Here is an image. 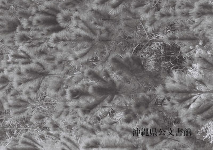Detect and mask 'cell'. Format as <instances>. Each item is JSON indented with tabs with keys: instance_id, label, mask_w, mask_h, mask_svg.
<instances>
[{
	"instance_id": "obj_1",
	"label": "cell",
	"mask_w": 213,
	"mask_h": 150,
	"mask_svg": "<svg viewBox=\"0 0 213 150\" xmlns=\"http://www.w3.org/2000/svg\"><path fill=\"white\" fill-rule=\"evenodd\" d=\"M191 8L163 7L157 11H151L148 14L146 26L149 31H155L168 24L189 20Z\"/></svg>"
},
{
	"instance_id": "obj_2",
	"label": "cell",
	"mask_w": 213,
	"mask_h": 150,
	"mask_svg": "<svg viewBox=\"0 0 213 150\" xmlns=\"http://www.w3.org/2000/svg\"><path fill=\"white\" fill-rule=\"evenodd\" d=\"M190 19L195 22L213 18V4L210 0H200L196 2L189 12Z\"/></svg>"
},
{
	"instance_id": "obj_3",
	"label": "cell",
	"mask_w": 213,
	"mask_h": 150,
	"mask_svg": "<svg viewBox=\"0 0 213 150\" xmlns=\"http://www.w3.org/2000/svg\"><path fill=\"white\" fill-rule=\"evenodd\" d=\"M88 82L84 80H81L77 84L70 86L66 89V99L69 101L78 98L83 93L88 91Z\"/></svg>"
},
{
	"instance_id": "obj_4",
	"label": "cell",
	"mask_w": 213,
	"mask_h": 150,
	"mask_svg": "<svg viewBox=\"0 0 213 150\" xmlns=\"http://www.w3.org/2000/svg\"><path fill=\"white\" fill-rule=\"evenodd\" d=\"M61 10L58 3L53 1H48L41 6L34 7L32 14L36 15H46L55 17L56 14Z\"/></svg>"
},
{
	"instance_id": "obj_5",
	"label": "cell",
	"mask_w": 213,
	"mask_h": 150,
	"mask_svg": "<svg viewBox=\"0 0 213 150\" xmlns=\"http://www.w3.org/2000/svg\"><path fill=\"white\" fill-rule=\"evenodd\" d=\"M79 35L71 30H62L55 33L50 36L49 41L51 43H62L67 41H75L77 39Z\"/></svg>"
},
{
	"instance_id": "obj_6",
	"label": "cell",
	"mask_w": 213,
	"mask_h": 150,
	"mask_svg": "<svg viewBox=\"0 0 213 150\" xmlns=\"http://www.w3.org/2000/svg\"><path fill=\"white\" fill-rule=\"evenodd\" d=\"M42 36L41 32L37 31H21L15 34L14 40L18 44H21L32 39L42 38Z\"/></svg>"
},
{
	"instance_id": "obj_7",
	"label": "cell",
	"mask_w": 213,
	"mask_h": 150,
	"mask_svg": "<svg viewBox=\"0 0 213 150\" xmlns=\"http://www.w3.org/2000/svg\"><path fill=\"white\" fill-rule=\"evenodd\" d=\"M97 103V99L92 96H86L73 99L66 102L67 106L69 107L86 108L92 106Z\"/></svg>"
},
{
	"instance_id": "obj_8",
	"label": "cell",
	"mask_w": 213,
	"mask_h": 150,
	"mask_svg": "<svg viewBox=\"0 0 213 150\" xmlns=\"http://www.w3.org/2000/svg\"><path fill=\"white\" fill-rule=\"evenodd\" d=\"M74 13L69 10H61L56 16L55 20L61 28H66L71 24Z\"/></svg>"
},
{
	"instance_id": "obj_9",
	"label": "cell",
	"mask_w": 213,
	"mask_h": 150,
	"mask_svg": "<svg viewBox=\"0 0 213 150\" xmlns=\"http://www.w3.org/2000/svg\"><path fill=\"white\" fill-rule=\"evenodd\" d=\"M62 78L55 76L50 80L49 85L47 89V95L52 99L59 98L58 90L61 86Z\"/></svg>"
},
{
	"instance_id": "obj_10",
	"label": "cell",
	"mask_w": 213,
	"mask_h": 150,
	"mask_svg": "<svg viewBox=\"0 0 213 150\" xmlns=\"http://www.w3.org/2000/svg\"><path fill=\"white\" fill-rule=\"evenodd\" d=\"M42 80V77L40 76L36 78L31 80L28 82H26L17 87H14V89L17 90L18 92H23L27 91H30L32 92H36L39 86L41 84Z\"/></svg>"
},
{
	"instance_id": "obj_11",
	"label": "cell",
	"mask_w": 213,
	"mask_h": 150,
	"mask_svg": "<svg viewBox=\"0 0 213 150\" xmlns=\"http://www.w3.org/2000/svg\"><path fill=\"white\" fill-rule=\"evenodd\" d=\"M20 69L22 74H26L28 73H40L44 70L43 67L40 64L35 62L21 65Z\"/></svg>"
},
{
	"instance_id": "obj_12",
	"label": "cell",
	"mask_w": 213,
	"mask_h": 150,
	"mask_svg": "<svg viewBox=\"0 0 213 150\" xmlns=\"http://www.w3.org/2000/svg\"><path fill=\"white\" fill-rule=\"evenodd\" d=\"M41 76L38 73H28L26 74H21L14 76L13 78V85L14 87H17L26 82Z\"/></svg>"
},
{
	"instance_id": "obj_13",
	"label": "cell",
	"mask_w": 213,
	"mask_h": 150,
	"mask_svg": "<svg viewBox=\"0 0 213 150\" xmlns=\"http://www.w3.org/2000/svg\"><path fill=\"white\" fill-rule=\"evenodd\" d=\"M55 21H56L55 17L54 16L46 15H36L33 18L32 22L34 26H41L51 24Z\"/></svg>"
},
{
	"instance_id": "obj_14",
	"label": "cell",
	"mask_w": 213,
	"mask_h": 150,
	"mask_svg": "<svg viewBox=\"0 0 213 150\" xmlns=\"http://www.w3.org/2000/svg\"><path fill=\"white\" fill-rule=\"evenodd\" d=\"M66 102L64 99L61 98L59 102L58 103L57 105L56 106V108L54 110V113L53 115V119H56L58 118H59L61 115V113L63 112L64 110L66 107Z\"/></svg>"
},
{
	"instance_id": "obj_15",
	"label": "cell",
	"mask_w": 213,
	"mask_h": 150,
	"mask_svg": "<svg viewBox=\"0 0 213 150\" xmlns=\"http://www.w3.org/2000/svg\"><path fill=\"white\" fill-rule=\"evenodd\" d=\"M92 48L91 50L88 52L86 55H85L84 56H83L82 58H79L78 59L71 62L72 65H74V66H75V65L79 66V65H81L84 64V63L88 61V60L91 58L92 55H93V53H94L95 48H93V49H92Z\"/></svg>"
},
{
	"instance_id": "obj_16",
	"label": "cell",
	"mask_w": 213,
	"mask_h": 150,
	"mask_svg": "<svg viewBox=\"0 0 213 150\" xmlns=\"http://www.w3.org/2000/svg\"><path fill=\"white\" fill-rule=\"evenodd\" d=\"M19 143L26 144L27 145L35 147L37 148V149H42V147L41 146H40L38 144L36 143L35 140H33L32 138H31L28 135L26 136L25 135L24 136L21 137V140H19Z\"/></svg>"
},
{
	"instance_id": "obj_17",
	"label": "cell",
	"mask_w": 213,
	"mask_h": 150,
	"mask_svg": "<svg viewBox=\"0 0 213 150\" xmlns=\"http://www.w3.org/2000/svg\"><path fill=\"white\" fill-rule=\"evenodd\" d=\"M61 140L62 142L65 144L70 149V150L79 149V148L76 145V144L74 142L67 136H62L61 137Z\"/></svg>"
},
{
	"instance_id": "obj_18",
	"label": "cell",
	"mask_w": 213,
	"mask_h": 150,
	"mask_svg": "<svg viewBox=\"0 0 213 150\" xmlns=\"http://www.w3.org/2000/svg\"><path fill=\"white\" fill-rule=\"evenodd\" d=\"M46 115H44L43 113H41V112H36L35 113H34L33 116L32 117V119H31V121L32 122H37L38 121H39L40 120H41V119H42L43 118H44V117H45Z\"/></svg>"
},
{
	"instance_id": "obj_19",
	"label": "cell",
	"mask_w": 213,
	"mask_h": 150,
	"mask_svg": "<svg viewBox=\"0 0 213 150\" xmlns=\"http://www.w3.org/2000/svg\"><path fill=\"white\" fill-rule=\"evenodd\" d=\"M84 75H81V74H76L75 75L73 78L71 79V80L69 82V84L70 86L74 85L76 83L80 82L82 80V79L83 78Z\"/></svg>"
},
{
	"instance_id": "obj_20",
	"label": "cell",
	"mask_w": 213,
	"mask_h": 150,
	"mask_svg": "<svg viewBox=\"0 0 213 150\" xmlns=\"http://www.w3.org/2000/svg\"><path fill=\"white\" fill-rule=\"evenodd\" d=\"M55 149L58 150H70V149L62 142L56 145V147Z\"/></svg>"
},
{
	"instance_id": "obj_21",
	"label": "cell",
	"mask_w": 213,
	"mask_h": 150,
	"mask_svg": "<svg viewBox=\"0 0 213 150\" xmlns=\"http://www.w3.org/2000/svg\"><path fill=\"white\" fill-rule=\"evenodd\" d=\"M69 107H66L65 109L64 110L63 112L61 113V115L60 116V117H59L60 119H64L65 118L67 117L68 115V113H69Z\"/></svg>"
},
{
	"instance_id": "obj_22",
	"label": "cell",
	"mask_w": 213,
	"mask_h": 150,
	"mask_svg": "<svg viewBox=\"0 0 213 150\" xmlns=\"http://www.w3.org/2000/svg\"><path fill=\"white\" fill-rule=\"evenodd\" d=\"M7 99V96L5 94H2L0 95V109L3 106V103Z\"/></svg>"
}]
</instances>
